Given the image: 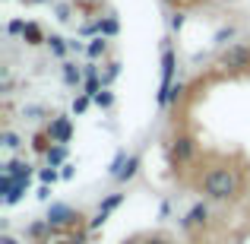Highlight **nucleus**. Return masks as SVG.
<instances>
[{"label": "nucleus", "instance_id": "5701e85b", "mask_svg": "<svg viewBox=\"0 0 250 244\" xmlns=\"http://www.w3.org/2000/svg\"><path fill=\"white\" fill-rule=\"evenodd\" d=\"M57 19H70V6H57Z\"/></svg>", "mask_w": 250, "mask_h": 244}, {"label": "nucleus", "instance_id": "4be33fe9", "mask_svg": "<svg viewBox=\"0 0 250 244\" xmlns=\"http://www.w3.org/2000/svg\"><path fill=\"white\" fill-rule=\"evenodd\" d=\"M184 25V13H174V16H171V29H181Z\"/></svg>", "mask_w": 250, "mask_h": 244}, {"label": "nucleus", "instance_id": "6ab92c4d", "mask_svg": "<svg viewBox=\"0 0 250 244\" xmlns=\"http://www.w3.org/2000/svg\"><path fill=\"white\" fill-rule=\"evenodd\" d=\"M95 105H102V108H111V105H114V95H111V92H98V95H95Z\"/></svg>", "mask_w": 250, "mask_h": 244}, {"label": "nucleus", "instance_id": "9b49d317", "mask_svg": "<svg viewBox=\"0 0 250 244\" xmlns=\"http://www.w3.org/2000/svg\"><path fill=\"white\" fill-rule=\"evenodd\" d=\"M209 219V209L203 206V203H196L193 209L187 213V219H184V225H203V222Z\"/></svg>", "mask_w": 250, "mask_h": 244}, {"label": "nucleus", "instance_id": "393cba45", "mask_svg": "<svg viewBox=\"0 0 250 244\" xmlns=\"http://www.w3.org/2000/svg\"><path fill=\"white\" fill-rule=\"evenodd\" d=\"M0 244H16V238H10V235H3V238H0Z\"/></svg>", "mask_w": 250, "mask_h": 244}, {"label": "nucleus", "instance_id": "f03ea898", "mask_svg": "<svg viewBox=\"0 0 250 244\" xmlns=\"http://www.w3.org/2000/svg\"><path fill=\"white\" fill-rule=\"evenodd\" d=\"M219 64L225 70H231V73H244L250 70V44H231V48L222 51Z\"/></svg>", "mask_w": 250, "mask_h": 244}, {"label": "nucleus", "instance_id": "423d86ee", "mask_svg": "<svg viewBox=\"0 0 250 244\" xmlns=\"http://www.w3.org/2000/svg\"><path fill=\"white\" fill-rule=\"evenodd\" d=\"M76 219H83V216L73 213V209H67V206H51V213H48L51 225H67V222H76Z\"/></svg>", "mask_w": 250, "mask_h": 244}, {"label": "nucleus", "instance_id": "20e7f679", "mask_svg": "<svg viewBox=\"0 0 250 244\" xmlns=\"http://www.w3.org/2000/svg\"><path fill=\"white\" fill-rule=\"evenodd\" d=\"M48 136H51V143H57V146H67L70 136H73V124H70V117H63V114L51 117V124H48Z\"/></svg>", "mask_w": 250, "mask_h": 244}, {"label": "nucleus", "instance_id": "7ed1b4c3", "mask_svg": "<svg viewBox=\"0 0 250 244\" xmlns=\"http://www.w3.org/2000/svg\"><path fill=\"white\" fill-rule=\"evenodd\" d=\"M171 76H174V51H171V44L162 48V89H159V102L168 105L171 98Z\"/></svg>", "mask_w": 250, "mask_h": 244}, {"label": "nucleus", "instance_id": "a878e982", "mask_svg": "<svg viewBox=\"0 0 250 244\" xmlns=\"http://www.w3.org/2000/svg\"><path fill=\"white\" fill-rule=\"evenodd\" d=\"M146 244H168L165 238H152V241H146Z\"/></svg>", "mask_w": 250, "mask_h": 244}, {"label": "nucleus", "instance_id": "39448f33", "mask_svg": "<svg viewBox=\"0 0 250 244\" xmlns=\"http://www.w3.org/2000/svg\"><path fill=\"white\" fill-rule=\"evenodd\" d=\"M121 200H124V194H111L108 200H104L102 206H98V213L92 216L89 228H98V225H104V219H108V213H111V209H117V206H121Z\"/></svg>", "mask_w": 250, "mask_h": 244}, {"label": "nucleus", "instance_id": "dca6fc26", "mask_svg": "<svg viewBox=\"0 0 250 244\" xmlns=\"http://www.w3.org/2000/svg\"><path fill=\"white\" fill-rule=\"evenodd\" d=\"M0 140H3L6 149H19V146H22V143H19V136L13 133V130H3V136H0Z\"/></svg>", "mask_w": 250, "mask_h": 244}, {"label": "nucleus", "instance_id": "f8f14e48", "mask_svg": "<svg viewBox=\"0 0 250 244\" xmlns=\"http://www.w3.org/2000/svg\"><path fill=\"white\" fill-rule=\"evenodd\" d=\"M63 83L73 86V89H80L83 73H80V67H76V64H63Z\"/></svg>", "mask_w": 250, "mask_h": 244}, {"label": "nucleus", "instance_id": "b1692460", "mask_svg": "<svg viewBox=\"0 0 250 244\" xmlns=\"http://www.w3.org/2000/svg\"><path fill=\"white\" fill-rule=\"evenodd\" d=\"M51 244H80L76 238H57V241H51Z\"/></svg>", "mask_w": 250, "mask_h": 244}, {"label": "nucleus", "instance_id": "9d476101", "mask_svg": "<svg viewBox=\"0 0 250 244\" xmlns=\"http://www.w3.org/2000/svg\"><path fill=\"white\" fill-rule=\"evenodd\" d=\"M136 168H140V155H127V162L117 171V181H130V177L136 175Z\"/></svg>", "mask_w": 250, "mask_h": 244}, {"label": "nucleus", "instance_id": "2eb2a0df", "mask_svg": "<svg viewBox=\"0 0 250 244\" xmlns=\"http://www.w3.org/2000/svg\"><path fill=\"white\" fill-rule=\"evenodd\" d=\"M48 44H51V51H54L57 57L67 54V44H63V38H61V35H51V38H48Z\"/></svg>", "mask_w": 250, "mask_h": 244}, {"label": "nucleus", "instance_id": "bb28decb", "mask_svg": "<svg viewBox=\"0 0 250 244\" xmlns=\"http://www.w3.org/2000/svg\"><path fill=\"white\" fill-rule=\"evenodd\" d=\"M168 3H184V0H168Z\"/></svg>", "mask_w": 250, "mask_h": 244}, {"label": "nucleus", "instance_id": "1a4fd4ad", "mask_svg": "<svg viewBox=\"0 0 250 244\" xmlns=\"http://www.w3.org/2000/svg\"><path fill=\"white\" fill-rule=\"evenodd\" d=\"M22 38H25V44H42V42H48L38 22H25V32H22Z\"/></svg>", "mask_w": 250, "mask_h": 244}, {"label": "nucleus", "instance_id": "412c9836", "mask_svg": "<svg viewBox=\"0 0 250 244\" xmlns=\"http://www.w3.org/2000/svg\"><path fill=\"white\" fill-rule=\"evenodd\" d=\"M42 181H44V184H54V181H57V171H54V168H44V171H42Z\"/></svg>", "mask_w": 250, "mask_h": 244}, {"label": "nucleus", "instance_id": "0eeeda50", "mask_svg": "<svg viewBox=\"0 0 250 244\" xmlns=\"http://www.w3.org/2000/svg\"><path fill=\"white\" fill-rule=\"evenodd\" d=\"M171 153H174L177 162H187L190 155H193V140H190V136H177L174 146H171Z\"/></svg>", "mask_w": 250, "mask_h": 244}, {"label": "nucleus", "instance_id": "ddd939ff", "mask_svg": "<svg viewBox=\"0 0 250 244\" xmlns=\"http://www.w3.org/2000/svg\"><path fill=\"white\" fill-rule=\"evenodd\" d=\"M104 48H108V42H104V35H98V38H92V44L85 51H89V57H102Z\"/></svg>", "mask_w": 250, "mask_h": 244}, {"label": "nucleus", "instance_id": "cd10ccee", "mask_svg": "<svg viewBox=\"0 0 250 244\" xmlns=\"http://www.w3.org/2000/svg\"><path fill=\"white\" fill-rule=\"evenodd\" d=\"M124 244H136V241H124Z\"/></svg>", "mask_w": 250, "mask_h": 244}, {"label": "nucleus", "instance_id": "f257e3e1", "mask_svg": "<svg viewBox=\"0 0 250 244\" xmlns=\"http://www.w3.org/2000/svg\"><path fill=\"white\" fill-rule=\"evenodd\" d=\"M241 181L231 168H209L206 177H203V194L212 197V200H231L238 194Z\"/></svg>", "mask_w": 250, "mask_h": 244}, {"label": "nucleus", "instance_id": "f3484780", "mask_svg": "<svg viewBox=\"0 0 250 244\" xmlns=\"http://www.w3.org/2000/svg\"><path fill=\"white\" fill-rule=\"evenodd\" d=\"M63 155H67V149H63V146H54V149H51V153H48V165H51V168H54L57 162H63Z\"/></svg>", "mask_w": 250, "mask_h": 244}, {"label": "nucleus", "instance_id": "a211bd4d", "mask_svg": "<svg viewBox=\"0 0 250 244\" xmlns=\"http://www.w3.org/2000/svg\"><path fill=\"white\" fill-rule=\"evenodd\" d=\"M48 140H51V136H48V133H38V136H35V143H32V146H35V149H38V153H51V146H48Z\"/></svg>", "mask_w": 250, "mask_h": 244}, {"label": "nucleus", "instance_id": "6e6552de", "mask_svg": "<svg viewBox=\"0 0 250 244\" xmlns=\"http://www.w3.org/2000/svg\"><path fill=\"white\" fill-rule=\"evenodd\" d=\"M3 175L16 177V181H29L32 165H29V162H10V165H3Z\"/></svg>", "mask_w": 250, "mask_h": 244}, {"label": "nucleus", "instance_id": "aec40b11", "mask_svg": "<svg viewBox=\"0 0 250 244\" xmlns=\"http://www.w3.org/2000/svg\"><path fill=\"white\" fill-rule=\"evenodd\" d=\"M85 108H89V95H83V98H76V102H73V111H76V114H83Z\"/></svg>", "mask_w": 250, "mask_h": 244}, {"label": "nucleus", "instance_id": "4468645a", "mask_svg": "<svg viewBox=\"0 0 250 244\" xmlns=\"http://www.w3.org/2000/svg\"><path fill=\"white\" fill-rule=\"evenodd\" d=\"M98 32L102 35H117V19H98Z\"/></svg>", "mask_w": 250, "mask_h": 244}]
</instances>
